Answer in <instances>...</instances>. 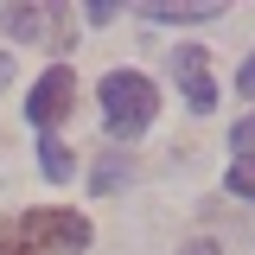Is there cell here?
<instances>
[{
    "instance_id": "cell-12",
    "label": "cell",
    "mask_w": 255,
    "mask_h": 255,
    "mask_svg": "<svg viewBox=\"0 0 255 255\" xmlns=\"http://www.w3.org/2000/svg\"><path fill=\"white\" fill-rule=\"evenodd\" d=\"M185 255H217V243H191V249Z\"/></svg>"
},
{
    "instance_id": "cell-11",
    "label": "cell",
    "mask_w": 255,
    "mask_h": 255,
    "mask_svg": "<svg viewBox=\"0 0 255 255\" xmlns=\"http://www.w3.org/2000/svg\"><path fill=\"white\" fill-rule=\"evenodd\" d=\"M236 83H243V96H255V58L243 64V77H236Z\"/></svg>"
},
{
    "instance_id": "cell-3",
    "label": "cell",
    "mask_w": 255,
    "mask_h": 255,
    "mask_svg": "<svg viewBox=\"0 0 255 255\" xmlns=\"http://www.w3.org/2000/svg\"><path fill=\"white\" fill-rule=\"evenodd\" d=\"M70 102H77V70H70V64H51V70L32 83V96H26V122L38 128V134H51V128L70 115Z\"/></svg>"
},
{
    "instance_id": "cell-4",
    "label": "cell",
    "mask_w": 255,
    "mask_h": 255,
    "mask_svg": "<svg viewBox=\"0 0 255 255\" xmlns=\"http://www.w3.org/2000/svg\"><path fill=\"white\" fill-rule=\"evenodd\" d=\"M172 77H179V90L198 115H211L217 109V83H211V58H204V45H179L172 51Z\"/></svg>"
},
{
    "instance_id": "cell-8",
    "label": "cell",
    "mask_w": 255,
    "mask_h": 255,
    "mask_svg": "<svg viewBox=\"0 0 255 255\" xmlns=\"http://www.w3.org/2000/svg\"><path fill=\"white\" fill-rule=\"evenodd\" d=\"M223 185L236 191L243 204H255V159H230V179H223Z\"/></svg>"
},
{
    "instance_id": "cell-7",
    "label": "cell",
    "mask_w": 255,
    "mask_h": 255,
    "mask_svg": "<svg viewBox=\"0 0 255 255\" xmlns=\"http://www.w3.org/2000/svg\"><path fill=\"white\" fill-rule=\"evenodd\" d=\"M38 159H45V179H51V185H64V179L77 172V166H70V147H64L58 134H38Z\"/></svg>"
},
{
    "instance_id": "cell-1",
    "label": "cell",
    "mask_w": 255,
    "mask_h": 255,
    "mask_svg": "<svg viewBox=\"0 0 255 255\" xmlns=\"http://www.w3.org/2000/svg\"><path fill=\"white\" fill-rule=\"evenodd\" d=\"M90 243V217L77 211H26L0 230V255H77Z\"/></svg>"
},
{
    "instance_id": "cell-6",
    "label": "cell",
    "mask_w": 255,
    "mask_h": 255,
    "mask_svg": "<svg viewBox=\"0 0 255 255\" xmlns=\"http://www.w3.org/2000/svg\"><path fill=\"white\" fill-rule=\"evenodd\" d=\"M147 19H217V0H140Z\"/></svg>"
},
{
    "instance_id": "cell-2",
    "label": "cell",
    "mask_w": 255,
    "mask_h": 255,
    "mask_svg": "<svg viewBox=\"0 0 255 255\" xmlns=\"http://www.w3.org/2000/svg\"><path fill=\"white\" fill-rule=\"evenodd\" d=\"M96 96H102V122H109L115 140H134V134H147V128H153L159 90L140 77V70H109Z\"/></svg>"
},
{
    "instance_id": "cell-5",
    "label": "cell",
    "mask_w": 255,
    "mask_h": 255,
    "mask_svg": "<svg viewBox=\"0 0 255 255\" xmlns=\"http://www.w3.org/2000/svg\"><path fill=\"white\" fill-rule=\"evenodd\" d=\"M0 26L13 32V38H45V32H58V51H64V32H70V13L64 6H6L0 13Z\"/></svg>"
},
{
    "instance_id": "cell-10",
    "label": "cell",
    "mask_w": 255,
    "mask_h": 255,
    "mask_svg": "<svg viewBox=\"0 0 255 255\" xmlns=\"http://www.w3.org/2000/svg\"><path fill=\"white\" fill-rule=\"evenodd\" d=\"M115 185H122V153H109L102 172H96V191H115Z\"/></svg>"
},
{
    "instance_id": "cell-9",
    "label": "cell",
    "mask_w": 255,
    "mask_h": 255,
    "mask_svg": "<svg viewBox=\"0 0 255 255\" xmlns=\"http://www.w3.org/2000/svg\"><path fill=\"white\" fill-rule=\"evenodd\" d=\"M230 153H236V159H255V115H249V122H236V134H230Z\"/></svg>"
}]
</instances>
